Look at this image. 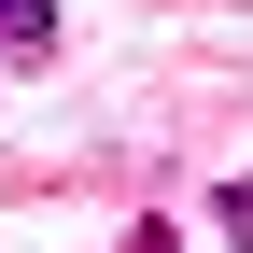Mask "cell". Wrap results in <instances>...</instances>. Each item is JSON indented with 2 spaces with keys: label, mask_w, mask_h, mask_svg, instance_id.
<instances>
[{
  "label": "cell",
  "mask_w": 253,
  "mask_h": 253,
  "mask_svg": "<svg viewBox=\"0 0 253 253\" xmlns=\"http://www.w3.org/2000/svg\"><path fill=\"white\" fill-rule=\"evenodd\" d=\"M0 56L42 71V56H56V0H0Z\"/></svg>",
  "instance_id": "obj_1"
},
{
  "label": "cell",
  "mask_w": 253,
  "mask_h": 253,
  "mask_svg": "<svg viewBox=\"0 0 253 253\" xmlns=\"http://www.w3.org/2000/svg\"><path fill=\"white\" fill-rule=\"evenodd\" d=\"M211 225H225V239L253 253V169H239V183H211Z\"/></svg>",
  "instance_id": "obj_2"
},
{
  "label": "cell",
  "mask_w": 253,
  "mask_h": 253,
  "mask_svg": "<svg viewBox=\"0 0 253 253\" xmlns=\"http://www.w3.org/2000/svg\"><path fill=\"white\" fill-rule=\"evenodd\" d=\"M126 253H183V225H155V211H141V225H126Z\"/></svg>",
  "instance_id": "obj_3"
}]
</instances>
